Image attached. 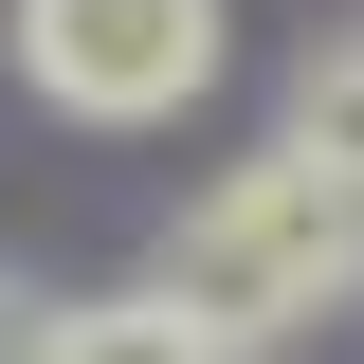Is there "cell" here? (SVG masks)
Wrapping results in <instances>:
<instances>
[{"mask_svg": "<svg viewBox=\"0 0 364 364\" xmlns=\"http://www.w3.org/2000/svg\"><path fill=\"white\" fill-rule=\"evenodd\" d=\"M182 291L219 310V346H273V328H310L328 291L364 273V164H328V146H273V164H237L200 219H182Z\"/></svg>", "mask_w": 364, "mask_h": 364, "instance_id": "6da1fadb", "label": "cell"}, {"mask_svg": "<svg viewBox=\"0 0 364 364\" xmlns=\"http://www.w3.org/2000/svg\"><path fill=\"white\" fill-rule=\"evenodd\" d=\"M18 73L73 128H164L219 73V0H18Z\"/></svg>", "mask_w": 364, "mask_h": 364, "instance_id": "7a4b0ae2", "label": "cell"}, {"mask_svg": "<svg viewBox=\"0 0 364 364\" xmlns=\"http://www.w3.org/2000/svg\"><path fill=\"white\" fill-rule=\"evenodd\" d=\"M291 146L364 164V37H346V55H310V91H291Z\"/></svg>", "mask_w": 364, "mask_h": 364, "instance_id": "3957f363", "label": "cell"}]
</instances>
